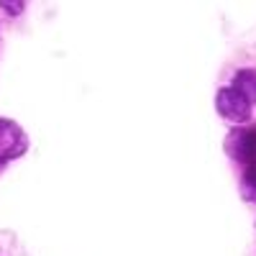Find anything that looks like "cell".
<instances>
[{"label":"cell","instance_id":"2","mask_svg":"<svg viewBox=\"0 0 256 256\" xmlns=\"http://www.w3.org/2000/svg\"><path fill=\"white\" fill-rule=\"evenodd\" d=\"M216 108H218V113L226 118V120H230V123H246V120H251V102L238 92V90H233V88H223V90H218V95H216Z\"/></svg>","mask_w":256,"mask_h":256},{"label":"cell","instance_id":"1","mask_svg":"<svg viewBox=\"0 0 256 256\" xmlns=\"http://www.w3.org/2000/svg\"><path fill=\"white\" fill-rule=\"evenodd\" d=\"M28 148V138L24 128L13 123L10 118H0V164L24 156Z\"/></svg>","mask_w":256,"mask_h":256},{"label":"cell","instance_id":"4","mask_svg":"<svg viewBox=\"0 0 256 256\" xmlns=\"http://www.w3.org/2000/svg\"><path fill=\"white\" fill-rule=\"evenodd\" d=\"M230 88L238 90L251 102V108H254V105H256V70H238L236 77H233Z\"/></svg>","mask_w":256,"mask_h":256},{"label":"cell","instance_id":"6","mask_svg":"<svg viewBox=\"0 0 256 256\" xmlns=\"http://www.w3.org/2000/svg\"><path fill=\"white\" fill-rule=\"evenodd\" d=\"M24 3H8V0H0V10H6L8 16H20L24 13Z\"/></svg>","mask_w":256,"mask_h":256},{"label":"cell","instance_id":"3","mask_svg":"<svg viewBox=\"0 0 256 256\" xmlns=\"http://www.w3.org/2000/svg\"><path fill=\"white\" fill-rule=\"evenodd\" d=\"M226 152L241 164H256V128L230 131L226 138Z\"/></svg>","mask_w":256,"mask_h":256},{"label":"cell","instance_id":"5","mask_svg":"<svg viewBox=\"0 0 256 256\" xmlns=\"http://www.w3.org/2000/svg\"><path fill=\"white\" fill-rule=\"evenodd\" d=\"M244 182H246V190L251 195H256V164H248L246 174H244Z\"/></svg>","mask_w":256,"mask_h":256}]
</instances>
